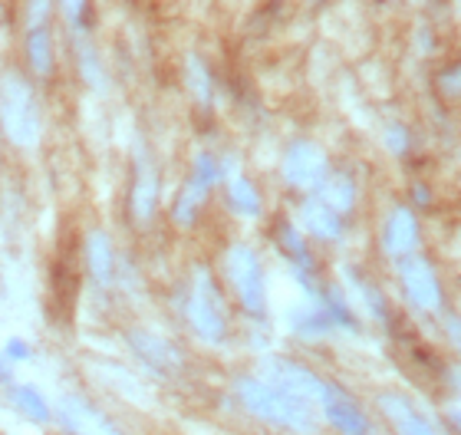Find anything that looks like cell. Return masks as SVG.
Returning a JSON list of instances; mask_svg holds the SVG:
<instances>
[{
  "instance_id": "6da1fadb",
  "label": "cell",
  "mask_w": 461,
  "mask_h": 435,
  "mask_svg": "<svg viewBox=\"0 0 461 435\" xmlns=\"http://www.w3.org/2000/svg\"><path fill=\"white\" fill-rule=\"evenodd\" d=\"M238 396L254 416H260L270 426L294 429V432H310L313 429V412H310L307 403L284 393L280 386H270V383L244 376L238 383Z\"/></svg>"
},
{
  "instance_id": "4316f807",
  "label": "cell",
  "mask_w": 461,
  "mask_h": 435,
  "mask_svg": "<svg viewBox=\"0 0 461 435\" xmlns=\"http://www.w3.org/2000/svg\"><path fill=\"white\" fill-rule=\"evenodd\" d=\"M10 357H27V347H23V343H17V340H14V343H10Z\"/></svg>"
},
{
  "instance_id": "d4e9b609",
  "label": "cell",
  "mask_w": 461,
  "mask_h": 435,
  "mask_svg": "<svg viewBox=\"0 0 461 435\" xmlns=\"http://www.w3.org/2000/svg\"><path fill=\"white\" fill-rule=\"evenodd\" d=\"M385 142L393 145L395 152H405V145H409V139H405V129L402 126H389V132H385Z\"/></svg>"
},
{
  "instance_id": "7a4b0ae2",
  "label": "cell",
  "mask_w": 461,
  "mask_h": 435,
  "mask_svg": "<svg viewBox=\"0 0 461 435\" xmlns=\"http://www.w3.org/2000/svg\"><path fill=\"white\" fill-rule=\"evenodd\" d=\"M0 122H4L10 142L20 149H33L40 142L43 119H40L37 93L20 73H7L0 83Z\"/></svg>"
},
{
  "instance_id": "ba28073f",
  "label": "cell",
  "mask_w": 461,
  "mask_h": 435,
  "mask_svg": "<svg viewBox=\"0 0 461 435\" xmlns=\"http://www.w3.org/2000/svg\"><path fill=\"white\" fill-rule=\"evenodd\" d=\"M264 369H267V376L274 379V386H280L284 393H290V396L320 399V393H323V379H320L317 373H310L307 367L294 363V359L274 357L264 363Z\"/></svg>"
},
{
  "instance_id": "8fae6325",
  "label": "cell",
  "mask_w": 461,
  "mask_h": 435,
  "mask_svg": "<svg viewBox=\"0 0 461 435\" xmlns=\"http://www.w3.org/2000/svg\"><path fill=\"white\" fill-rule=\"evenodd\" d=\"M59 422L69 435H119V429L99 409H93L79 396H67L59 403Z\"/></svg>"
},
{
  "instance_id": "52a82bcc",
  "label": "cell",
  "mask_w": 461,
  "mask_h": 435,
  "mask_svg": "<svg viewBox=\"0 0 461 435\" xmlns=\"http://www.w3.org/2000/svg\"><path fill=\"white\" fill-rule=\"evenodd\" d=\"M402 287L419 310L442 307V284L435 277V267L425 258H409L402 264Z\"/></svg>"
},
{
  "instance_id": "ac0fdd59",
  "label": "cell",
  "mask_w": 461,
  "mask_h": 435,
  "mask_svg": "<svg viewBox=\"0 0 461 435\" xmlns=\"http://www.w3.org/2000/svg\"><path fill=\"white\" fill-rule=\"evenodd\" d=\"M320 202L327 204L330 212H337L343 218L356 202V188H353V178L349 175H333L330 182H323L320 188Z\"/></svg>"
},
{
  "instance_id": "8992f818",
  "label": "cell",
  "mask_w": 461,
  "mask_h": 435,
  "mask_svg": "<svg viewBox=\"0 0 461 435\" xmlns=\"http://www.w3.org/2000/svg\"><path fill=\"white\" fill-rule=\"evenodd\" d=\"M327 175V155L317 142H294L287 149V159H284V178H287L294 188L300 192H310L317 188Z\"/></svg>"
},
{
  "instance_id": "44dd1931",
  "label": "cell",
  "mask_w": 461,
  "mask_h": 435,
  "mask_svg": "<svg viewBox=\"0 0 461 435\" xmlns=\"http://www.w3.org/2000/svg\"><path fill=\"white\" fill-rule=\"evenodd\" d=\"M228 202L230 208L238 214H244V218H258L260 214V195L258 188L248 182V178H240V175H234L228 182Z\"/></svg>"
},
{
  "instance_id": "30bf717a",
  "label": "cell",
  "mask_w": 461,
  "mask_h": 435,
  "mask_svg": "<svg viewBox=\"0 0 461 435\" xmlns=\"http://www.w3.org/2000/svg\"><path fill=\"white\" fill-rule=\"evenodd\" d=\"M129 343H132L135 357H142L145 367L155 369L158 376H178V373H182V353H178L172 343H165L162 337L132 330V333H129Z\"/></svg>"
},
{
  "instance_id": "e0dca14e",
  "label": "cell",
  "mask_w": 461,
  "mask_h": 435,
  "mask_svg": "<svg viewBox=\"0 0 461 435\" xmlns=\"http://www.w3.org/2000/svg\"><path fill=\"white\" fill-rule=\"evenodd\" d=\"M27 59L37 77L53 73V30H50V23L47 27H27Z\"/></svg>"
},
{
  "instance_id": "9c48e42d",
  "label": "cell",
  "mask_w": 461,
  "mask_h": 435,
  "mask_svg": "<svg viewBox=\"0 0 461 435\" xmlns=\"http://www.w3.org/2000/svg\"><path fill=\"white\" fill-rule=\"evenodd\" d=\"M320 403H323V409H327L330 422H333V426H337L343 435H373V429H369V422H366L359 403H356V399L349 396L346 389L323 383Z\"/></svg>"
},
{
  "instance_id": "d6986e66",
  "label": "cell",
  "mask_w": 461,
  "mask_h": 435,
  "mask_svg": "<svg viewBox=\"0 0 461 435\" xmlns=\"http://www.w3.org/2000/svg\"><path fill=\"white\" fill-rule=\"evenodd\" d=\"M86 267L93 271L99 284H109L113 277V244H109L106 234H89L86 241Z\"/></svg>"
},
{
  "instance_id": "277c9868",
  "label": "cell",
  "mask_w": 461,
  "mask_h": 435,
  "mask_svg": "<svg viewBox=\"0 0 461 435\" xmlns=\"http://www.w3.org/2000/svg\"><path fill=\"white\" fill-rule=\"evenodd\" d=\"M228 281L244 304L248 313L264 317L267 297H264V271H260V258L250 251L248 244H234L228 251Z\"/></svg>"
},
{
  "instance_id": "2e32d148",
  "label": "cell",
  "mask_w": 461,
  "mask_h": 435,
  "mask_svg": "<svg viewBox=\"0 0 461 435\" xmlns=\"http://www.w3.org/2000/svg\"><path fill=\"white\" fill-rule=\"evenodd\" d=\"M274 238H277V248L284 254H287L290 261L297 264V274L303 277V284L310 287V274H313V261H310V251L307 244H303V238L297 234V228L290 222H277L274 224Z\"/></svg>"
},
{
  "instance_id": "ffe728a7",
  "label": "cell",
  "mask_w": 461,
  "mask_h": 435,
  "mask_svg": "<svg viewBox=\"0 0 461 435\" xmlns=\"http://www.w3.org/2000/svg\"><path fill=\"white\" fill-rule=\"evenodd\" d=\"M303 222H307L310 234L313 238H323V241H330V238H337L339 234V214L337 212H330L323 202H310L307 208H303Z\"/></svg>"
},
{
  "instance_id": "7402d4cb",
  "label": "cell",
  "mask_w": 461,
  "mask_h": 435,
  "mask_svg": "<svg viewBox=\"0 0 461 435\" xmlns=\"http://www.w3.org/2000/svg\"><path fill=\"white\" fill-rule=\"evenodd\" d=\"M185 73H188V86H192L194 99H198L202 106H208V103H212V77H208L204 63L198 57H188V67H185Z\"/></svg>"
},
{
  "instance_id": "7c38bea8",
  "label": "cell",
  "mask_w": 461,
  "mask_h": 435,
  "mask_svg": "<svg viewBox=\"0 0 461 435\" xmlns=\"http://www.w3.org/2000/svg\"><path fill=\"white\" fill-rule=\"evenodd\" d=\"M379 409L389 419V426L395 429V435H435L429 419L412 406V399L399 396V393H383L379 396Z\"/></svg>"
},
{
  "instance_id": "603a6c76",
  "label": "cell",
  "mask_w": 461,
  "mask_h": 435,
  "mask_svg": "<svg viewBox=\"0 0 461 435\" xmlns=\"http://www.w3.org/2000/svg\"><path fill=\"white\" fill-rule=\"evenodd\" d=\"M23 23L27 27L53 23V0H23Z\"/></svg>"
},
{
  "instance_id": "9a60e30c",
  "label": "cell",
  "mask_w": 461,
  "mask_h": 435,
  "mask_svg": "<svg viewBox=\"0 0 461 435\" xmlns=\"http://www.w3.org/2000/svg\"><path fill=\"white\" fill-rule=\"evenodd\" d=\"M77 287H79V274H77V251L63 248V254L57 258V267H53V297L67 313L77 300Z\"/></svg>"
},
{
  "instance_id": "5b68a950",
  "label": "cell",
  "mask_w": 461,
  "mask_h": 435,
  "mask_svg": "<svg viewBox=\"0 0 461 435\" xmlns=\"http://www.w3.org/2000/svg\"><path fill=\"white\" fill-rule=\"evenodd\" d=\"M218 182V165H214L212 155H198V165H194V175L188 178V185L182 188L178 195V202L172 208V218L175 224H182V228H192L198 222V214H202L204 202H208V192H212V185Z\"/></svg>"
},
{
  "instance_id": "4fadbf2b",
  "label": "cell",
  "mask_w": 461,
  "mask_h": 435,
  "mask_svg": "<svg viewBox=\"0 0 461 435\" xmlns=\"http://www.w3.org/2000/svg\"><path fill=\"white\" fill-rule=\"evenodd\" d=\"M155 202H158V172L149 162V155H135V182H132V214L135 222L145 224L155 214Z\"/></svg>"
},
{
  "instance_id": "3957f363",
  "label": "cell",
  "mask_w": 461,
  "mask_h": 435,
  "mask_svg": "<svg viewBox=\"0 0 461 435\" xmlns=\"http://www.w3.org/2000/svg\"><path fill=\"white\" fill-rule=\"evenodd\" d=\"M188 320H192L194 333L208 343H221L228 333V320H224V300L214 287L212 274L198 267L192 277V294H188Z\"/></svg>"
},
{
  "instance_id": "484cf974",
  "label": "cell",
  "mask_w": 461,
  "mask_h": 435,
  "mask_svg": "<svg viewBox=\"0 0 461 435\" xmlns=\"http://www.w3.org/2000/svg\"><path fill=\"white\" fill-rule=\"evenodd\" d=\"M83 7H86V0H67V14L73 23H79V17H83Z\"/></svg>"
},
{
  "instance_id": "5bb4252c",
  "label": "cell",
  "mask_w": 461,
  "mask_h": 435,
  "mask_svg": "<svg viewBox=\"0 0 461 435\" xmlns=\"http://www.w3.org/2000/svg\"><path fill=\"white\" fill-rule=\"evenodd\" d=\"M383 244L393 258H405V254L415 251V244H419V222H415V214L409 212V208H399V212L385 222Z\"/></svg>"
},
{
  "instance_id": "cb8c5ba5",
  "label": "cell",
  "mask_w": 461,
  "mask_h": 435,
  "mask_svg": "<svg viewBox=\"0 0 461 435\" xmlns=\"http://www.w3.org/2000/svg\"><path fill=\"white\" fill-rule=\"evenodd\" d=\"M14 399H17V406L27 409V412L33 419H47L50 416V412H47V403L40 399V393L33 386H17V389H14Z\"/></svg>"
}]
</instances>
